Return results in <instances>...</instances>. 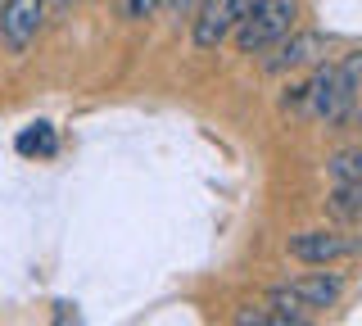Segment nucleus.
Returning a JSON list of instances; mask_svg holds the SVG:
<instances>
[{
	"instance_id": "1",
	"label": "nucleus",
	"mask_w": 362,
	"mask_h": 326,
	"mask_svg": "<svg viewBox=\"0 0 362 326\" xmlns=\"http://www.w3.org/2000/svg\"><path fill=\"white\" fill-rule=\"evenodd\" d=\"M294 18H299V0H249L240 28L231 32L240 54H263L290 37Z\"/></svg>"
},
{
	"instance_id": "2",
	"label": "nucleus",
	"mask_w": 362,
	"mask_h": 326,
	"mask_svg": "<svg viewBox=\"0 0 362 326\" xmlns=\"http://www.w3.org/2000/svg\"><path fill=\"white\" fill-rule=\"evenodd\" d=\"M308 118L326 122V127H339V122H349V114H354L358 95L349 91V82L339 77L335 64H317L308 82Z\"/></svg>"
},
{
	"instance_id": "3",
	"label": "nucleus",
	"mask_w": 362,
	"mask_h": 326,
	"mask_svg": "<svg viewBox=\"0 0 362 326\" xmlns=\"http://www.w3.org/2000/svg\"><path fill=\"white\" fill-rule=\"evenodd\" d=\"M286 250L299 263H335V258L362 254V240H354L344 231H331V227H317V231H294L286 240Z\"/></svg>"
},
{
	"instance_id": "4",
	"label": "nucleus",
	"mask_w": 362,
	"mask_h": 326,
	"mask_svg": "<svg viewBox=\"0 0 362 326\" xmlns=\"http://www.w3.org/2000/svg\"><path fill=\"white\" fill-rule=\"evenodd\" d=\"M249 0H204V9L190 23H195V50H218L235 28H240Z\"/></svg>"
},
{
	"instance_id": "5",
	"label": "nucleus",
	"mask_w": 362,
	"mask_h": 326,
	"mask_svg": "<svg viewBox=\"0 0 362 326\" xmlns=\"http://www.w3.org/2000/svg\"><path fill=\"white\" fill-rule=\"evenodd\" d=\"M41 23H45V0H5L0 5V41L14 54H23L37 41Z\"/></svg>"
},
{
	"instance_id": "6",
	"label": "nucleus",
	"mask_w": 362,
	"mask_h": 326,
	"mask_svg": "<svg viewBox=\"0 0 362 326\" xmlns=\"http://www.w3.org/2000/svg\"><path fill=\"white\" fill-rule=\"evenodd\" d=\"M326 54V37L322 32H294L276 46V54H267L263 69L267 73H294V69H308V64H322Z\"/></svg>"
},
{
	"instance_id": "7",
	"label": "nucleus",
	"mask_w": 362,
	"mask_h": 326,
	"mask_svg": "<svg viewBox=\"0 0 362 326\" xmlns=\"http://www.w3.org/2000/svg\"><path fill=\"white\" fill-rule=\"evenodd\" d=\"M286 290L299 299V308H331V303L344 295V276H335V272H308V276L290 281Z\"/></svg>"
},
{
	"instance_id": "8",
	"label": "nucleus",
	"mask_w": 362,
	"mask_h": 326,
	"mask_svg": "<svg viewBox=\"0 0 362 326\" xmlns=\"http://www.w3.org/2000/svg\"><path fill=\"white\" fill-rule=\"evenodd\" d=\"M14 145H18V154H41V159H50V154L59 150V141H54V127H50V122H37V127H28Z\"/></svg>"
},
{
	"instance_id": "9",
	"label": "nucleus",
	"mask_w": 362,
	"mask_h": 326,
	"mask_svg": "<svg viewBox=\"0 0 362 326\" xmlns=\"http://www.w3.org/2000/svg\"><path fill=\"white\" fill-rule=\"evenodd\" d=\"M326 173L335 177V186L354 182V177H362V145H354V150H335L331 159H326Z\"/></svg>"
},
{
	"instance_id": "10",
	"label": "nucleus",
	"mask_w": 362,
	"mask_h": 326,
	"mask_svg": "<svg viewBox=\"0 0 362 326\" xmlns=\"http://www.w3.org/2000/svg\"><path fill=\"white\" fill-rule=\"evenodd\" d=\"M331 209H335V213H362V177H354V182H344V186H335Z\"/></svg>"
},
{
	"instance_id": "11",
	"label": "nucleus",
	"mask_w": 362,
	"mask_h": 326,
	"mask_svg": "<svg viewBox=\"0 0 362 326\" xmlns=\"http://www.w3.org/2000/svg\"><path fill=\"white\" fill-rule=\"evenodd\" d=\"M281 114H308V86L303 82H294V86H286V95H281Z\"/></svg>"
},
{
	"instance_id": "12",
	"label": "nucleus",
	"mask_w": 362,
	"mask_h": 326,
	"mask_svg": "<svg viewBox=\"0 0 362 326\" xmlns=\"http://www.w3.org/2000/svg\"><path fill=\"white\" fill-rule=\"evenodd\" d=\"M335 69H339V77H344V82H349V91H362V50H354V54H344V64H335Z\"/></svg>"
},
{
	"instance_id": "13",
	"label": "nucleus",
	"mask_w": 362,
	"mask_h": 326,
	"mask_svg": "<svg viewBox=\"0 0 362 326\" xmlns=\"http://www.w3.org/2000/svg\"><path fill=\"white\" fill-rule=\"evenodd\" d=\"M267 318H272L267 303H240L235 308V326H267Z\"/></svg>"
},
{
	"instance_id": "14",
	"label": "nucleus",
	"mask_w": 362,
	"mask_h": 326,
	"mask_svg": "<svg viewBox=\"0 0 362 326\" xmlns=\"http://www.w3.org/2000/svg\"><path fill=\"white\" fill-rule=\"evenodd\" d=\"M163 5H168V0H127V18H136V23H141V18L158 14Z\"/></svg>"
},
{
	"instance_id": "15",
	"label": "nucleus",
	"mask_w": 362,
	"mask_h": 326,
	"mask_svg": "<svg viewBox=\"0 0 362 326\" xmlns=\"http://www.w3.org/2000/svg\"><path fill=\"white\" fill-rule=\"evenodd\" d=\"M267 326H313L303 313H281V308H272V318H267Z\"/></svg>"
},
{
	"instance_id": "16",
	"label": "nucleus",
	"mask_w": 362,
	"mask_h": 326,
	"mask_svg": "<svg viewBox=\"0 0 362 326\" xmlns=\"http://www.w3.org/2000/svg\"><path fill=\"white\" fill-rule=\"evenodd\" d=\"M168 5H173L177 18H190V14H199V9H204V0H168Z\"/></svg>"
},
{
	"instance_id": "17",
	"label": "nucleus",
	"mask_w": 362,
	"mask_h": 326,
	"mask_svg": "<svg viewBox=\"0 0 362 326\" xmlns=\"http://www.w3.org/2000/svg\"><path fill=\"white\" fill-rule=\"evenodd\" d=\"M77 5V0H54V9H73Z\"/></svg>"
}]
</instances>
